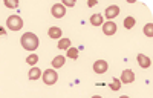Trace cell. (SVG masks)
I'll return each mask as SVG.
<instances>
[{"label": "cell", "instance_id": "8", "mask_svg": "<svg viewBox=\"0 0 153 98\" xmlns=\"http://www.w3.org/2000/svg\"><path fill=\"white\" fill-rule=\"evenodd\" d=\"M118 14H120V6H117V5H110L109 8H106V17H107L109 20L115 19Z\"/></svg>", "mask_w": 153, "mask_h": 98}, {"label": "cell", "instance_id": "21", "mask_svg": "<svg viewBox=\"0 0 153 98\" xmlns=\"http://www.w3.org/2000/svg\"><path fill=\"white\" fill-rule=\"evenodd\" d=\"M61 5L65 6V8H66V6H75V0H65Z\"/></svg>", "mask_w": 153, "mask_h": 98}, {"label": "cell", "instance_id": "1", "mask_svg": "<svg viewBox=\"0 0 153 98\" xmlns=\"http://www.w3.org/2000/svg\"><path fill=\"white\" fill-rule=\"evenodd\" d=\"M20 43H22L23 49H26V51H35L40 42H38V37L34 32H25L20 39Z\"/></svg>", "mask_w": 153, "mask_h": 98}, {"label": "cell", "instance_id": "14", "mask_svg": "<svg viewBox=\"0 0 153 98\" xmlns=\"http://www.w3.org/2000/svg\"><path fill=\"white\" fill-rule=\"evenodd\" d=\"M40 75H42V71L38 69V68H32L29 71V80H38V78H40Z\"/></svg>", "mask_w": 153, "mask_h": 98}, {"label": "cell", "instance_id": "11", "mask_svg": "<svg viewBox=\"0 0 153 98\" xmlns=\"http://www.w3.org/2000/svg\"><path fill=\"white\" fill-rule=\"evenodd\" d=\"M66 63V58L63 57V55H57V57H54V60H52V68H61L63 65Z\"/></svg>", "mask_w": 153, "mask_h": 98}, {"label": "cell", "instance_id": "4", "mask_svg": "<svg viewBox=\"0 0 153 98\" xmlns=\"http://www.w3.org/2000/svg\"><path fill=\"white\" fill-rule=\"evenodd\" d=\"M51 12H52V16L55 19H61V17L66 16V8L61 3H55V5H52V8H51Z\"/></svg>", "mask_w": 153, "mask_h": 98}, {"label": "cell", "instance_id": "10", "mask_svg": "<svg viewBox=\"0 0 153 98\" xmlns=\"http://www.w3.org/2000/svg\"><path fill=\"white\" fill-rule=\"evenodd\" d=\"M48 34H49L51 39H61V35H63L61 28H58V26H52V28H49Z\"/></svg>", "mask_w": 153, "mask_h": 98}, {"label": "cell", "instance_id": "12", "mask_svg": "<svg viewBox=\"0 0 153 98\" xmlns=\"http://www.w3.org/2000/svg\"><path fill=\"white\" fill-rule=\"evenodd\" d=\"M91 24H94V26H100V24H103V16H101V14H92L91 16Z\"/></svg>", "mask_w": 153, "mask_h": 98}, {"label": "cell", "instance_id": "16", "mask_svg": "<svg viewBox=\"0 0 153 98\" xmlns=\"http://www.w3.org/2000/svg\"><path fill=\"white\" fill-rule=\"evenodd\" d=\"M68 57L72 58V60L78 58V49H76V48H69L68 49Z\"/></svg>", "mask_w": 153, "mask_h": 98}, {"label": "cell", "instance_id": "23", "mask_svg": "<svg viewBox=\"0 0 153 98\" xmlns=\"http://www.w3.org/2000/svg\"><path fill=\"white\" fill-rule=\"evenodd\" d=\"M87 5H89V6H95L97 2H95V0H91V2H87Z\"/></svg>", "mask_w": 153, "mask_h": 98}, {"label": "cell", "instance_id": "5", "mask_svg": "<svg viewBox=\"0 0 153 98\" xmlns=\"http://www.w3.org/2000/svg\"><path fill=\"white\" fill-rule=\"evenodd\" d=\"M120 81H121V83H124V84H130V83H133V81H135V72H133V71H130V69L123 71Z\"/></svg>", "mask_w": 153, "mask_h": 98}, {"label": "cell", "instance_id": "20", "mask_svg": "<svg viewBox=\"0 0 153 98\" xmlns=\"http://www.w3.org/2000/svg\"><path fill=\"white\" fill-rule=\"evenodd\" d=\"M5 6H8V8H17L19 6V2H11V0H5Z\"/></svg>", "mask_w": 153, "mask_h": 98}, {"label": "cell", "instance_id": "19", "mask_svg": "<svg viewBox=\"0 0 153 98\" xmlns=\"http://www.w3.org/2000/svg\"><path fill=\"white\" fill-rule=\"evenodd\" d=\"M120 88H121L120 78H113V80H112V84H110V89H112V91H120Z\"/></svg>", "mask_w": 153, "mask_h": 98}, {"label": "cell", "instance_id": "22", "mask_svg": "<svg viewBox=\"0 0 153 98\" xmlns=\"http://www.w3.org/2000/svg\"><path fill=\"white\" fill-rule=\"evenodd\" d=\"M6 35V31H5V28H2L0 26V37H5Z\"/></svg>", "mask_w": 153, "mask_h": 98}, {"label": "cell", "instance_id": "6", "mask_svg": "<svg viewBox=\"0 0 153 98\" xmlns=\"http://www.w3.org/2000/svg\"><path fill=\"white\" fill-rule=\"evenodd\" d=\"M107 69H109V65H107L106 60H98L94 63V72L95 74H104Z\"/></svg>", "mask_w": 153, "mask_h": 98}, {"label": "cell", "instance_id": "2", "mask_svg": "<svg viewBox=\"0 0 153 98\" xmlns=\"http://www.w3.org/2000/svg\"><path fill=\"white\" fill-rule=\"evenodd\" d=\"M6 24L11 31H20L23 28V20L20 16H9L6 20Z\"/></svg>", "mask_w": 153, "mask_h": 98}, {"label": "cell", "instance_id": "17", "mask_svg": "<svg viewBox=\"0 0 153 98\" xmlns=\"http://www.w3.org/2000/svg\"><path fill=\"white\" fill-rule=\"evenodd\" d=\"M37 61H38V55H37V54H31V55L26 57V63L31 65V66H34Z\"/></svg>", "mask_w": 153, "mask_h": 98}, {"label": "cell", "instance_id": "15", "mask_svg": "<svg viewBox=\"0 0 153 98\" xmlns=\"http://www.w3.org/2000/svg\"><path fill=\"white\" fill-rule=\"evenodd\" d=\"M69 48H71V40L69 39H60L58 40V49H65V51H68Z\"/></svg>", "mask_w": 153, "mask_h": 98}, {"label": "cell", "instance_id": "3", "mask_svg": "<svg viewBox=\"0 0 153 98\" xmlns=\"http://www.w3.org/2000/svg\"><path fill=\"white\" fill-rule=\"evenodd\" d=\"M43 81H45V84H48V86H52V84H55L57 83V80H58V74L54 71V69H46L43 74Z\"/></svg>", "mask_w": 153, "mask_h": 98}, {"label": "cell", "instance_id": "18", "mask_svg": "<svg viewBox=\"0 0 153 98\" xmlns=\"http://www.w3.org/2000/svg\"><path fill=\"white\" fill-rule=\"evenodd\" d=\"M144 34H146L147 37H150V39L153 37V24H152V23H147L146 26H144Z\"/></svg>", "mask_w": 153, "mask_h": 98}, {"label": "cell", "instance_id": "13", "mask_svg": "<svg viewBox=\"0 0 153 98\" xmlns=\"http://www.w3.org/2000/svg\"><path fill=\"white\" fill-rule=\"evenodd\" d=\"M135 23H136L135 17L129 16V17H126V20H124V28H126V29H132V28L135 26Z\"/></svg>", "mask_w": 153, "mask_h": 98}, {"label": "cell", "instance_id": "7", "mask_svg": "<svg viewBox=\"0 0 153 98\" xmlns=\"http://www.w3.org/2000/svg\"><path fill=\"white\" fill-rule=\"evenodd\" d=\"M103 32H104L106 35H113L115 32H117V24H115L112 20L103 23Z\"/></svg>", "mask_w": 153, "mask_h": 98}, {"label": "cell", "instance_id": "9", "mask_svg": "<svg viewBox=\"0 0 153 98\" xmlns=\"http://www.w3.org/2000/svg\"><path fill=\"white\" fill-rule=\"evenodd\" d=\"M136 60H138V63H139V66H141V68H144V69L150 68V65H152V61H150V58H149L147 55H144V54H138Z\"/></svg>", "mask_w": 153, "mask_h": 98}, {"label": "cell", "instance_id": "24", "mask_svg": "<svg viewBox=\"0 0 153 98\" xmlns=\"http://www.w3.org/2000/svg\"><path fill=\"white\" fill-rule=\"evenodd\" d=\"M92 98H103V97H100V95H94Z\"/></svg>", "mask_w": 153, "mask_h": 98}, {"label": "cell", "instance_id": "25", "mask_svg": "<svg viewBox=\"0 0 153 98\" xmlns=\"http://www.w3.org/2000/svg\"><path fill=\"white\" fill-rule=\"evenodd\" d=\"M120 98H130V97H127V95H121Z\"/></svg>", "mask_w": 153, "mask_h": 98}]
</instances>
